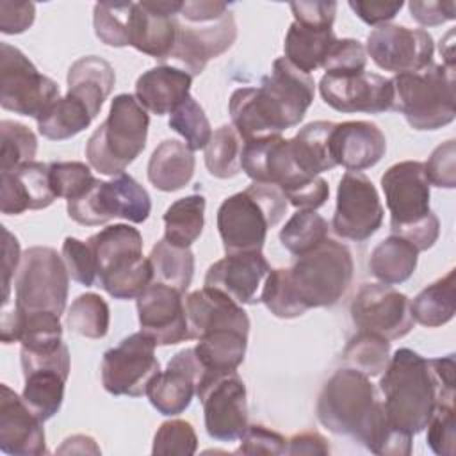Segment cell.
Returning a JSON list of instances; mask_svg holds the SVG:
<instances>
[{
	"label": "cell",
	"instance_id": "6da1fadb",
	"mask_svg": "<svg viewBox=\"0 0 456 456\" xmlns=\"http://www.w3.org/2000/svg\"><path fill=\"white\" fill-rule=\"evenodd\" d=\"M379 379L383 408L388 422L406 433L426 429L438 404L454 406V354L424 358L401 347L390 356Z\"/></svg>",
	"mask_w": 456,
	"mask_h": 456
},
{
	"label": "cell",
	"instance_id": "7a4b0ae2",
	"mask_svg": "<svg viewBox=\"0 0 456 456\" xmlns=\"http://www.w3.org/2000/svg\"><path fill=\"white\" fill-rule=\"evenodd\" d=\"M314 94L312 75L278 57L258 87H239L232 93L228 103L232 126L244 142L280 135L299 125Z\"/></svg>",
	"mask_w": 456,
	"mask_h": 456
},
{
	"label": "cell",
	"instance_id": "3957f363",
	"mask_svg": "<svg viewBox=\"0 0 456 456\" xmlns=\"http://www.w3.org/2000/svg\"><path fill=\"white\" fill-rule=\"evenodd\" d=\"M287 212V198L276 185L253 182L228 196L217 208V230L226 253L262 251L267 230Z\"/></svg>",
	"mask_w": 456,
	"mask_h": 456
},
{
	"label": "cell",
	"instance_id": "277c9868",
	"mask_svg": "<svg viewBox=\"0 0 456 456\" xmlns=\"http://www.w3.org/2000/svg\"><path fill=\"white\" fill-rule=\"evenodd\" d=\"M237 39L233 12L224 2L187 0L176 14V41L171 57L200 75L210 59L219 57Z\"/></svg>",
	"mask_w": 456,
	"mask_h": 456
},
{
	"label": "cell",
	"instance_id": "5b68a950",
	"mask_svg": "<svg viewBox=\"0 0 456 456\" xmlns=\"http://www.w3.org/2000/svg\"><path fill=\"white\" fill-rule=\"evenodd\" d=\"M150 116L134 94L114 96L107 119L91 134L86 157L93 169L107 176L125 173L144 150Z\"/></svg>",
	"mask_w": 456,
	"mask_h": 456
},
{
	"label": "cell",
	"instance_id": "8992f818",
	"mask_svg": "<svg viewBox=\"0 0 456 456\" xmlns=\"http://www.w3.org/2000/svg\"><path fill=\"white\" fill-rule=\"evenodd\" d=\"M392 82V109L415 130H436L454 121V66L435 64L397 73Z\"/></svg>",
	"mask_w": 456,
	"mask_h": 456
},
{
	"label": "cell",
	"instance_id": "52a82bcc",
	"mask_svg": "<svg viewBox=\"0 0 456 456\" xmlns=\"http://www.w3.org/2000/svg\"><path fill=\"white\" fill-rule=\"evenodd\" d=\"M379 403L369 376L344 367L324 383L315 411L326 429L360 442Z\"/></svg>",
	"mask_w": 456,
	"mask_h": 456
},
{
	"label": "cell",
	"instance_id": "ba28073f",
	"mask_svg": "<svg viewBox=\"0 0 456 456\" xmlns=\"http://www.w3.org/2000/svg\"><path fill=\"white\" fill-rule=\"evenodd\" d=\"M353 271L349 248L326 239L312 251L297 256L289 269V276L301 303L306 308H321L338 303L351 285Z\"/></svg>",
	"mask_w": 456,
	"mask_h": 456
},
{
	"label": "cell",
	"instance_id": "9c48e42d",
	"mask_svg": "<svg viewBox=\"0 0 456 456\" xmlns=\"http://www.w3.org/2000/svg\"><path fill=\"white\" fill-rule=\"evenodd\" d=\"M69 273L53 248L32 246L21 253L14 278V308L20 312H53L66 308Z\"/></svg>",
	"mask_w": 456,
	"mask_h": 456
},
{
	"label": "cell",
	"instance_id": "30bf717a",
	"mask_svg": "<svg viewBox=\"0 0 456 456\" xmlns=\"http://www.w3.org/2000/svg\"><path fill=\"white\" fill-rule=\"evenodd\" d=\"M68 216L84 226L105 224L112 217L130 223H142L151 212V200L146 189L128 173L109 182L96 183L75 200H68Z\"/></svg>",
	"mask_w": 456,
	"mask_h": 456
},
{
	"label": "cell",
	"instance_id": "8fae6325",
	"mask_svg": "<svg viewBox=\"0 0 456 456\" xmlns=\"http://www.w3.org/2000/svg\"><path fill=\"white\" fill-rule=\"evenodd\" d=\"M59 94V84L43 75L20 48L0 43L2 109L37 119Z\"/></svg>",
	"mask_w": 456,
	"mask_h": 456
},
{
	"label": "cell",
	"instance_id": "7c38bea8",
	"mask_svg": "<svg viewBox=\"0 0 456 456\" xmlns=\"http://www.w3.org/2000/svg\"><path fill=\"white\" fill-rule=\"evenodd\" d=\"M196 395L210 438L235 442L248 428L246 385L237 370H203Z\"/></svg>",
	"mask_w": 456,
	"mask_h": 456
},
{
	"label": "cell",
	"instance_id": "4fadbf2b",
	"mask_svg": "<svg viewBox=\"0 0 456 456\" xmlns=\"http://www.w3.org/2000/svg\"><path fill=\"white\" fill-rule=\"evenodd\" d=\"M155 346L150 335L137 331L105 351L100 369L103 388L112 395H146L148 385L160 372Z\"/></svg>",
	"mask_w": 456,
	"mask_h": 456
},
{
	"label": "cell",
	"instance_id": "5bb4252c",
	"mask_svg": "<svg viewBox=\"0 0 456 456\" xmlns=\"http://www.w3.org/2000/svg\"><path fill=\"white\" fill-rule=\"evenodd\" d=\"M20 363L25 378L21 399L45 422L62 406L64 385L69 374V351L62 344L53 351H20Z\"/></svg>",
	"mask_w": 456,
	"mask_h": 456
},
{
	"label": "cell",
	"instance_id": "9a60e30c",
	"mask_svg": "<svg viewBox=\"0 0 456 456\" xmlns=\"http://www.w3.org/2000/svg\"><path fill=\"white\" fill-rule=\"evenodd\" d=\"M383 223L379 194L363 173L347 171L337 189V207L331 219L333 232L349 240H367Z\"/></svg>",
	"mask_w": 456,
	"mask_h": 456
},
{
	"label": "cell",
	"instance_id": "2e32d148",
	"mask_svg": "<svg viewBox=\"0 0 456 456\" xmlns=\"http://www.w3.org/2000/svg\"><path fill=\"white\" fill-rule=\"evenodd\" d=\"M351 319L360 331L397 340L413 328L410 299L387 283H365L351 303Z\"/></svg>",
	"mask_w": 456,
	"mask_h": 456
},
{
	"label": "cell",
	"instance_id": "e0dca14e",
	"mask_svg": "<svg viewBox=\"0 0 456 456\" xmlns=\"http://www.w3.org/2000/svg\"><path fill=\"white\" fill-rule=\"evenodd\" d=\"M429 187L424 162L419 160L397 162L383 173L381 189L390 212L392 235L424 221L431 214Z\"/></svg>",
	"mask_w": 456,
	"mask_h": 456
},
{
	"label": "cell",
	"instance_id": "ac0fdd59",
	"mask_svg": "<svg viewBox=\"0 0 456 456\" xmlns=\"http://www.w3.org/2000/svg\"><path fill=\"white\" fill-rule=\"evenodd\" d=\"M365 50L378 68L397 75L429 66L433 62L435 43L424 28L385 23L370 30Z\"/></svg>",
	"mask_w": 456,
	"mask_h": 456
},
{
	"label": "cell",
	"instance_id": "d6986e66",
	"mask_svg": "<svg viewBox=\"0 0 456 456\" xmlns=\"http://www.w3.org/2000/svg\"><path fill=\"white\" fill-rule=\"evenodd\" d=\"M322 100L338 112L379 114L392 109V82L378 73H324L319 82Z\"/></svg>",
	"mask_w": 456,
	"mask_h": 456
},
{
	"label": "cell",
	"instance_id": "ffe728a7",
	"mask_svg": "<svg viewBox=\"0 0 456 456\" xmlns=\"http://www.w3.org/2000/svg\"><path fill=\"white\" fill-rule=\"evenodd\" d=\"M182 296L176 289L153 281L135 297L141 331L150 335L157 346L191 340Z\"/></svg>",
	"mask_w": 456,
	"mask_h": 456
},
{
	"label": "cell",
	"instance_id": "44dd1931",
	"mask_svg": "<svg viewBox=\"0 0 456 456\" xmlns=\"http://www.w3.org/2000/svg\"><path fill=\"white\" fill-rule=\"evenodd\" d=\"M182 7L178 0L134 2L130 14V46L164 61L169 59L176 41V14Z\"/></svg>",
	"mask_w": 456,
	"mask_h": 456
},
{
	"label": "cell",
	"instance_id": "7402d4cb",
	"mask_svg": "<svg viewBox=\"0 0 456 456\" xmlns=\"http://www.w3.org/2000/svg\"><path fill=\"white\" fill-rule=\"evenodd\" d=\"M203 370L194 347L178 351L167 362L166 370H160L148 385L146 395L151 406L167 417L185 411L196 394Z\"/></svg>",
	"mask_w": 456,
	"mask_h": 456
},
{
	"label": "cell",
	"instance_id": "603a6c76",
	"mask_svg": "<svg viewBox=\"0 0 456 456\" xmlns=\"http://www.w3.org/2000/svg\"><path fill=\"white\" fill-rule=\"evenodd\" d=\"M271 265L262 251L226 253L214 262L205 274V287L216 289L239 305L258 303V289L269 274Z\"/></svg>",
	"mask_w": 456,
	"mask_h": 456
},
{
	"label": "cell",
	"instance_id": "cb8c5ba5",
	"mask_svg": "<svg viewBox=\"0 0 456 456\" xmlns=\"http://www.w3.org/2000/svg\"><path fill=\"white\" fill-rule=\"evenodd\" d=\"M0 449L11 456L46 452L43 420L5 383L0 387Z\"/></svg>",
	"mask_w": 456,
	"mask_h": 456
},
{
	"label": "cell",
	"instance_id": "d4e9b609",
	"mask_svg": "<svg viewBox=\"0 0 456 456\" xmlns=\"http://www.w3.org/2000/svg\"><path fill=\"white\" fill-rule=\"evenodd\" d=\"M185 317L189 337L194 340L226 330L249 333V317L242 305L210 287L194 290L185 297Z\"/></svg>",
	"mask_w": 456,
	"mask_h": 456
},
{
	"label": "cell",
	"instance_id": "484cf974",
	"mask_svg": "<svg viewBox=\"0 0 456 456\" xmlns=\"http://www.w3.org/2000/svg\"><path fill=\"white\" fill-rule=\"evenodd\" d=\"M50 185L48 164L25 162L14 169L2 171L0 208L7 216H18L25 210L46 208L55 201Z\"/></svg>",
	"mask_w": 456,
	"mask_h": 456
},
{
	"label": "cell",
	"instance_id": "4316f807",
	"mask_svg": "<svg viewBox=\"0 0 456 456\" xmlns=\"http://www.w3.org/2000/svg\"><path fill=\"white\" fill-rule=\"evenodd\" d=\"M330 142L335 164L358 173L376 166L387 151L385 134L370 121L335 123Z\"/></svg>",
	"mask_w": 456,
	"mask_h": 456
},
{
	"label": "cell",
	"instance_id": "83f0119b",
	"mask_svg": "<svg viewBox=\"0 0 456 456\" xmlns=\"http://www.w3.org/2000/svg\"><path fill=\"white\" fill-rule=\"evenodd\" d=\"M240 169L256 183L283 187L305 175L294 164L289 139L271 135L265 139L244 142L240 153Z\"/></svg>",
	"mask_w": 456,
	"mask_h": 456
},
{
	"label": "cell",
	"instance_id": "f1b7e54d",
	"mask_svg": "<svg viewBox=\"0 0 456 456\" xmlns=\"http://www.w3.org/2000/svg\"><path fill=\"white\" fill-rule=\"evenodd\" d=\"M192 75L173 66H155L144 71L135 82V98L157 116L171 114L191 94Z\"/></svg>",
	"mask_w": 456,
	"mask_h": 456
},
{
	"label": "cell",
	"instance_id": "f546056e",
	"mask_svg": "<svg viewBox=\"0 0 456 456\" xmlns=\"http://www.w3.org/2000/svg\"><path fill=\"white\" fill-rule=\"evenodd\" d=\"M94 255L98 280L119 271L142 256V237L130 224H109L87 239Z\"/></svg>",
	"mask_w": 456,
	"mask_h": 456
},
{
	"label": "cell",
	"instance_id": "4dcf8cb0",
	"mask_svg": "<svg viewBox=\"0 0 456 456\" xmlns=\"http://www.w3.org/2000/svg\"><path fill=\"white\" fill-rule=\"evenodd\" d=\"M68 94L84 102L93 119L109 98L114 84V68L98 55H86L75 61L68 71Z\"/></svg>",
	"mask_w": 456,
	"mask_h": 456
},
{
	"label": "cell",
	"instance_id": "1f68e13d",
	"mask_svg": "<svg viewBox=\"0 0 456 456\" xmlns=\"http://www.w3.org/2000/svg\"><path fill=\"white\" fill-rule=\"evenodd\" d=\"M196 160L192 150L176 139L162 141L148 160L150 183L164 192L183 189L194 175Z\"/></svg>",
	"mask_w": 456,
	"mask_h": 456
},
{
	"label": "cell",
	"instance_id": "d6a6232c",
	"mask_svg": "<svg viewBox=\"0 0 456 456\" xmlns=\"http://www.w3.org/2000/svg\"><path fill=\"white\" fill-rule=\"evenodd\" d=\"M333 126L335 123L331 121H312L289 139L294 164L301 173L317 176L319 173L337 166L330 142Z\"/></svg>",
	"mask_w": 456,
	"mask_h": 456
},
{
	"label": "cell",
	"instance_id": "836d02e7",
	"mask_svg": "<svg viewBox=\"0 0 456 456\" xmlns=\"http://www.w3.org/2000/svg\"><path fill=\"white\" fill-rule=\"evenodd\" d=\"M335 41L333 28H310L292 21L283 43L285 59L303 73L310 75L317 68H322Z\"/></svg>",
	"mask_w": 456,
	"mask_h": 456
},
{
	"label": "cell",
	"instance_id": "e575fe53",
	"mask_svg": "<svg viewBox=\"0 0 456 456\" xmlns=\"http://www.w3.org/2000/svg\"><path fill=\"white\" fill-rule=\"evenodd\" d=\"M419 260V249L399 235L383 239L370 253L369 269L370 273L387 285H397L406 281Z\"/></svg>",
	"mask_w": 456,
	"mask_h": 456
},
{
	"label": "cell",
	"instance_id": "d590c367",
	"mask_svg": "<svg viewBox=\"0 0 456 456\" xmlns=\"http://www.w3.org/2000/svg\"><path fill=\"white\" fill-rule=\"evenodd\" d=\"M413 321L428 328L447 324L456 312V269L433 281L410 301Z\"/></svg>",
	"mask_w": 456,
	"mask_h": 456
},
{
	"label": "cell",
	"instance_id": "8d00e7d4",
	"mask_svg": "<svg viewBox=\"0 0 456 456\" xmlns=\"http://www.w3.org/2000/svg\"><path fill=\"white\" fill-rule=\"evenodd\" d=\"M37 130L50 141L69 139L86 130L93 116L84 102L68 94L55 100L37 119Z\"/></svg>",
	"mask_w": 456,
	"mask_h": 456
},
{
	"label": "cell",
	"instance_id": "74e56055",
	"mask_svg": "<svg viewBox=\"0 0 456 456\" xmlns=\"http://www.w3.org/2000/svg\"><path fill=\"white\" fill-rule=\"evenodd\" d=\"M205 196L189 194L171 203L164 212V239L175 246L189 248L203 232Z\"/></svg>",
	"mask_w": 456,
	"mask_h": 456
},
{
	"label": "cell",
	"instance_id": "f35d334b",
	"mask_svg": "<svg viewBox=\"0 0 456 456\" xmlns=\"http://www.w3.org/2000/svg\"><path fill=\"white\" fill-rule=\"evenodd\" d=\"M248 335L240 331H214L194 346L196 356L205 370H237L244 362Z\"/></svg>",
	"mask_w": 456,
	"mask_h": 456
},
{
	"label": "cell",
	"instance_id": "ab89813d",
	"mask_svg": "<svg viewBox=\"0 0 456 456\" xmlns=\"http://www.w3.org/2000/svg\"><path fill=\"white\" fill-rule=\"evenodd\" d=\"M153 280L185 294L194 276V255L189 248H180L160 239L150 253Z\"/></svg>",
	"mask_w": 456,
	"mask_h": 456
},
{
	"label": "cell",
	"instance_id": "60d3db41",
	"mask_svg": "<svg viewBox=\"0 0 456 456\" xmlns=\"http://www.w3.org/2000/svg\"><path fill=\"white\" fill-rule=\"evenodd\" d=\"M328 221L315 210H297L280 230V242L287 251L301 256L328 239Z\"/></svg>",
	"mask_w": 456,
	"mask_h": 456
},
{
	"label": "cell",
	"instance_id": "b9f144b4",
	"mask_svg": "<svg viewBox=\"0 0 456 456\" xmlns=\"http://www.w3.org/2000/svg\"><path fill=\"white\" fill-rule=\"evenodd\" d=\"M347 367L372 378L379 376L390 360V342L370 331H358L344 347Z\"/></svg>",
	"mask_w": 456,
	"mask_h": 456
},
{
	"label": "cell",
	"instance_id": "7bdbcfd3",
	"mask_svg": "<svg viewBox=\"0 0 456 456\" xmlns=\"http://www.w3.org/2000/svg\"><path fill=\"white\" fill-rule=\"evenodd\" d=\"M244 141L232 125L219 126L205 146V166L216 178H233L240 171Z\"/></svg>",
	"mask_w": 456,
	"mask_h": 456
},
{
	"label": "cell",
	"instance_id": "ee69618b",
	"mask_svg": "<svg viewBox=\"0 0 456 456\" xmlns=\"http://www.w3.org/2000/svg\"><path fill=\"white\" fill-rule=\"evenodd\" d=\"M68 328L86 338H102L109 331L110 312L100 294L86 292L73 299L68 310Z\"/></svg>",
	"mask_w": 456,
	"mask_h": 456
},
{
	"label": "cell",
	"instance_id": "f6af8a7d",
	"mask_svg": "<svg viewBox=\"0 0 456 456\" xmlns=\"http://www.w3.org/2000/svg\"><path fill=\"white\" fill-rule=\"evenodd\" d=\"M134 2H98L93 9L96 37L109 46L130 45V14Z\"/></svg>",
	"mask_w": 456,
	"mask_h": 456
},
{
	"label": "cell",
	"instance_id": "bcb514c9",
	"mask_svg": "<svg viewBox=\"0 0 456 456\" xmlns=\"http://www.w3.org/2000/svg\"><path fill=\"white\" fill-rule=\"evenodd\" d=\"M258 301H262L265 308L280 319H294L303 315L308 310L301 303L299 296L292 287L289 269H281V267L269 271L262 285Z\"/></svg>",
	"mask_w": 456,
	"mask_h": 456
},
{
	"label": "cell",
	"instance_id": "7dc6e473",
	"mask_svg": "<svg viewBox=\"0 0 456 456\" xmlns=\"http://www.w3.org/2000/svg\"><path fill=\"white\" fill-rule=\"evenodd\" d=\"M0 135H2V153H0L2 171H9L25 162L34 160L37 151V137L28 126L12 119H2Z\"/></svg>",
	"mask_w": 456,
	"mask_h": 456
},
{
	"label": "cell",
	"instance_id": "c3c4849f",
	"mask_svg": "<svg viewBox=\"0 0 456 456\" xmlns=\"http://www.w3.org/2000/svg\"><path fill=\"white\" fill-rule=\"evenodd\" d=\"M169 128L180 134L192 151L203 150L212 137L210 121L203 107L192 96H189L171 112Z\"/></svg>",
	"mask_w": 456,
	"mask_h": 456
},
{
	"label": "cell",
	"instance_id": "681fc988",
	"mask_svg": "<svg viewBox=\"0 0 456 456\" xmlns=\"http://www.w3.org/2000/svg\"><path fill=\"white\" fill-rule=\"evenodd\" d=\"M153 281V267L150 258L141 256L134 264L109 273L98 280L102 289L114 299H134Z\"/></svg>",
	"mask_w": 456,
	"mask_h": 456
},
{
	"label": "cell",
	"instance_id": "f907efd6",
	"mask_svg": "<svg viewBox=\"0 0 456 456\" xmlns=\"http://www.w3.org/2000/svg\"><path fill=\"white\" fill-rule=\"evenodd\" d=\"M50 185L57 198L75 200L87 192L98 178L93 176L91 167L84 162H50Z\"/></svg>",
	"mask_w": 456,
	"mask_h": 456
},
{
	"label": "cell",
	"instance_id": "816d5d0a",
	"mask_svg": "<svg viewBox=\"0 0 456 456\" xmlns=\"http://www.w3.org/2000/svg\"><path fill=\"white\" fill-rule=\"evenodd\" d=\"M198 449V436L191 422L173 419L160 424L153 436L151 454H182L191 456Z\"/></svg>",
	"mask_w": 456,
	"mask_h": 456
},
{
	"label": "cell",
	"instance_id": "f5cc1de1",
	"mask_svg": "<svg viewBox=\"0 0 456 456\" xmlns=\"http://www.w3.org/2000/svg\"><path fill=\"white\" fill-rule=\"evenodd\" d=\"M62 260L71 280L86 287H91L98 281L96 260L87 242L75 237H66L62 242Z\"/></svg>",
	"mask_w": 456,
	"mask_h": 456
},
{
	"label": "cell",
	"instance_id": "db71d44e",
	"mask_svg": "<svg viewBox=\"0 0 456 456\" xmlns=\"http://www.w3.org/2000/svg\"><path fill=\"white\" fill-rule=\"evenodd\" d=\"M367 50L358 39H337L330 50L322 69L330 75H346L365 71Z\"/></svg>",
	"mask_w": 456,
	"mask_h": 456
},
{
	"label": "cell",
	"instance_id": "11a10c76",
	"mask_svg": "<svg viewBox=\"0 0 456 456\" xmlns=\"http://www.w3.org/2000/svg\"><path fill=\"white\" fill-rule=\"evenodd\" d=\"M454 406L438 404L428 422L426 442L438 456H454L456 433H454Z\"/></svg>",
	"mask_w": 456,
	"mask_h": 456
},
{
	"label": "cell",
	"instance_id": "9f6ffc18",
	"mask_svg": "<svg viewBox=\"0 0 456 456\" xmlns=\"http://www.w3.org/2000/svg\"><path fill=\"white\" fill-rule=\"evenodd\" d=\"M290 205L301 210H315L322 207L330 196L328 182L321 176H301L280 187Z\"/></svg>",
	"mask_w": 456,
	"mask_h": 456
},
{
	"label": "cell",
	"instance_id": "6f0895ef",
	"mask_svg": "<svg viewBox=\"0 0 456 456\" xmlns=\"http://www.w3.org/2000/svg\"><path fill=\"white\" fill-rule=\"evenodd\" d=\"M429 185L454 189L456 187V141L449 139L436 146L424 164Z\"/></svg>",
	"mask_w": 456,
	"mask_h": 456
},
{
	"label": "cell",
	"instance_id": "680465c9",
	"mask_svg": "<svg viewBox=\"0 0 456 456\" xmlns=\"http://www.w3.org/2000/svg\"><path fill=\"white\" fill-rule=\"evenodd\" d=\"M239 440L237 454H287L285 436L262 424H248Z\"/></svg>",
	"mask_w": 456,
	"mask_h": 456
},
{
	"label": "cell",
	"instance_id": "91938a15",
	"mask_svg": "<svg viewBox=\"0 0 456 456\" xmlns=\"http://www.w3.org/2000/svg\"><path fill=\"white\" fill-rule=\"evenodd\" d=\"M294 21L310 28H331L337 14V2H290Z\"/></svg>",
	"mask_w": 456,
	"mask_h": 456
},
{
	"label": "cell",
	"instance_id": "94428289",
	"mask_svg": "<svg viewBox=\"0 0 456 456\" xmlns=\"http://www.w3.org/2000/svg\"><path fill=\"white\" fill-rule=\"evenodd\" d=\"M408 7L411 18L424 27H436L456 18V4L452 0H411Z\"/></svg>",
	"mask_w": 456,
	"mask_h": 456
},
{
	"label": "cell",
	"instance_id": "6125c7cd",
	"mask_svg": "<svg viewBox=\"0 0 456 456\" xmlns=\"http://www.w3.org/2000/svg\"><path fill=\"white\" fill-rule=\"evenodd\" d=\"M36 18V5L32 2L14 4L9 0L0 2V32L4 34H21L25 32Z\"/></svg>",
	"mask_w": 456,
	"mask_h": 456
},
{
	"label": "cell",
	"instance_id": "be15d7a7",
	"mask_svg": "<svg viewBox=\"0 0 456 456\" xmlns=\"http://www.w3.org/2000/svg\"><path fill=\"white\" fill-rule=\"evenodd\" d=\"M353 12L367 25H385L388 23L392 18H395V14L401 11L403 2H363V0H351L347 4Z\"/></svg>",
	"mask_w": 456,
	"mask_h": 456
},
{
	"label": "cell",
	"instance_id": "e7e4bbea",
	"mask_svg": "<svg viewBox=\"0 0 456 456\" xmlns=\"http://www.w3.org/2000/svg\"><path fill=\"white\" fill-rule=\"evenodd\" d=\"M4 258H2V285H4V306L9 303V292H11V280L12 274L18 273L20 262H21V253H20V242L18 239L4 226Z\"/></svg>",
	"mask_w": 456,
	"mask_h": 456
},
{
	"label": "cell",
	"instance_id": "03108f58",
	"mask_svg": "<svg viewBox=\"0 0 456 456\" xmlns=\"http://www.w3.org/2000/svg\"><path fill=\"white\" fill-rule=\"evenodd\" d=\"M328 440L317 431H303L287 440V454H330Z\"/></svg>",
	"mask_w": 456,
	"mask_h": 456
},
{
	"label": "cell",
	"instance_id": "003e7915",
	"mask_svg": "<svg viewBox=\"0 0 456 456\" xmlns=\"http://www.w3.org/2000/svg\"><path fill=\"white\" fill-rule=\"evenodd\" d=\"M59 454H100V447L96 442L87 435H73L68 436L62 445L57 449Z\"/></svg>",
	"mask_w": 456,
	"mask_h": 456
}]
</instances>
